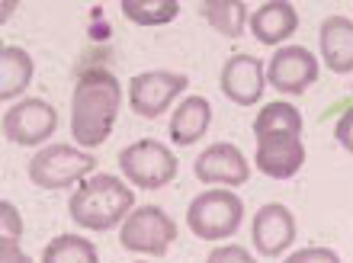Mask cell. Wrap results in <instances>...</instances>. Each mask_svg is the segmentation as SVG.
Here are the masks:
<instances>
[{"label":"cell","instance_id":"6da1fadb","mask_svg":"<svg viewBox=\"0 0 353 263\" xmlns=\"http://www.w3.org/2000/svg\"><path fill=\"white\" fill-rule=\"evenodd\" d=\"M122 109V84L106 67L81 71L71 94V138L77 148L93 151L112 135Z\"/></svg>","mask_w":353,"mask_h":263},{"label":"cell","instance_id":"7a4b0ae2","mask_svg":"<svg viewBox=\"0 0 353 263\" xmlns=\"http://www.w3.org/2000/svg\"><path fill=\"white\" fill-rule=\"evenodd\" d=\"M135 209V189L116 173H93L71 193L68 215L87 231H110Z\"/></svg>","mask_w":353,"mask_h":263},{"label":"cell","instance_id":"3957f363","mask_svg":"<svg viewBox=\"0 0 353 263\" xmlns=\"http://www.w3.org/2000/svg\"><path fill=\"white\" fill-rule=\"evenodd\" d=\"M93 170H97L93 151H84L77 145H46L32 154L26 173L39 189H71L93 177Z\"/></svg>","mask_w":353,"mask_h":263},{"label":"cell","instance_id":"277c9868","mask_svg":"<svg viewBox=\"0 0 353 263\" xmlns=\"http://www.w3.org/2000/svg\"><path fill=\"white\" fill-rule=\"evenodd\" d=\"M244 222V202L232 189H203L186 206V225L199 241H225Z\"/></svg>","mask_w":353,"mask_h":263},{"label":"cell","instance_id":"5b68a950","mask_svg":"<svg viewBox=\"0 0 353 263\" xmlns=\"http://www.w3.org/2000/svg\"><path fill=\"white\" fill-rule=\"evenodd\" d=\"M119 167L135 189H164L180 173V160L164 141L139 138L119 151Z\"/></svg>","mask_w":353,"mask_h":263},{"label":"cell","instance_id":"8992f818","mask_svg":"<svg viewBox=\"0 0 353 263\" xmlns=\"http://www.w3.org/2000/svg\"><path fill=\"white\" fill-rule=\"evenodd\" d=\"M174 241H176V225L161 206L132 209V215L122 222L119 244L125 251H132V254L164 257Z\"/></svg>","mask_w":353,"mask_h":263},{"label":"cell","instance_id":"52a82bcc","mask_svg":"<svg viewBox=\"0 0 353 263\" xmlns=\"http://www.w3.org/2000/svg\"><path fill=\"white\" fill-rule=\"evenodd\" d=\"M58 129V109L48 100L26 96L3 109V138L19 148H36L46 145Z\"/></svg>","mask_w":353,"mask_h":263},{"label":"cell","instance_id":"ba28073f","mask_svg":"<svg viewBox=\"0 0 353 263\" xmlns=\"http://www.w3.org/2000/svg\"><path fill=\"white\" fill-rule=\"evenodd\" d=\"M190 87L180 71H141L129 81V106L141 119H158L174 106V100Z\"/></svg>","mask_w":353,"mask_h":263},{"label":"cell","instance_id":"9c48e42d","mask_svg":"<svg viewBox=\"0 0 353 263\" xmlns=\"http://www.w3.org/2000/svg\"><path fill=\"white\" fill-rule=\"evenodd\" d=\"M321 65L305 45H283L267 61V84L286 96H302L318 81Z\"/></svg>","mask_w":353,"mask_h":263},{"label":"cell","instance_id":"30bf717a","mask_svg":"<svg viewBox=\"0 0 353 263\" xmlns=\"http://www.w3.org/2000/svg\"><path fill=\"white\" fill-rule=\"evenodd\" d=\"M193 173L205 187H244L251 180V164L232 141H215L193 160Z\"/></svg>","mask_w":353,"mask_h":263},{"label":"cell","instance_id":"8fae6325","mask_svg":"<svg viewBox=\"0 0 353 263\" xmlns=\"http://www.w3.org/2000/svg\"><path fill=\"white\" fill-rule=\"evenodd\" d=\"M296 215L289 212L283 202H267L257 209V215L251 222V241L254 251L261 257H279L296 244Z\"/></svg>","mask_w":353,"mask_h":263},{"label":"cell","instance_id":"7c38bea8","mask_svg":"<svg viewBox=\"0 0 353 263\" xmlns=\"http://www.w3.org/2000/svg\"><path fill=\"white\" fill-rule=\"evenodd\" d=\"M219 87L222 94L238 106H254L267 90V67H263L261 58L254 55H232L222 65V74H219Z\"/></svg>","mask_w":353,"mask_h":263},{"label":"cell","instance_id":"4fadbf2b","mask_svg":"<svg viewBox=\"0 0 353 263\" xmlns=\"http://www.w3.org/2000/svg\"><path fill=\"white\" fill-rule=\"evenodd\" d=\"M305 164L302 135H261L254 151V167L270 180H292Z\"/></svg>","mask_w":353,"mask_h":263},{"label":"cell","instance_id":"5bb4252c","mask_svg":"<svg viewBox=\"0 0 353 263\" xmlns=\"http://www.w3.org/2000/svg\"><path fill=\"white\" fill-rule=\"evenodd\" d=\"M251 36L261 42V45L276 48L283 45L289 36H296L299 29V10L289 3V0H267L251 13Z\"/></svg>","mask_w":353,"mask_h":263},{"label":"cell","instance_id":"9a60e30c","mask_svg":"<svg viewBox=\"0 0 353 263\" xmlns=\"http://www.w3.org/2000/svg\"><path fill=\"white\" fill-rule=\"evenodd\" d=\"M318 48H321V61L327 65V71L334 74H350L353 71V19L327 17L318 29Z\"/></svg>","mask_w":353,"mask_h":263},{"label":"cell","instance_id":"2e32d148","mask_svg":"<svg viewBox=\"0 0 353 263\" xmlns=\"http://www.w3.org/2000/svg\"><path fill=\"white\" fill-rule=\"evenodd\" d=\"M212 125V103L205 96H186L180 106H174V116H170V138L180 148H190L203 138Z\"/></svg>","mask_w":353,"mask_h":263},{"label":"cell","instance_id":"e0dca14e","mask_svg":"<svg viewBox=\"0 0 353 263\" xmlns=\"http://www.w3.org/2000/svg\"><path fill=\"white\" fill-rule=\"evenodd\" d=\"M32 74H36V65H32V55L26 48L3 45V52H0V96L10 106L17 103L19 94L32 84Z\"/></svg>","mask_w":353,"mask_h":263},{"label":"cell","instance_id":"ac0fdd59","mask_svg":"<svg viewBox=\"0 0 353 263\" xmlns=\"http://www.w3.org/2000/svg\"><path fill=\"white\" fill-rule=\"evenodd\" d=\"M199 17L225 39H241L248 23H251V13H248L244 0H203Z\"/></svg>","mask_w":353,"mask_h":263},{"label":"cell","instance_id":"d6986e66","mask_svg":"<svg viewBox=\"0 0 353 263\" xmlns=\"http://www.w3.org/2000/svg\"><path fill=\"white\" fill-rule=\"evenodd\" d=\"M305 123L292 103H267L254 119V135H302Z\"/></svg>","mask_w":353,"mask_h":263},{"label":"cell","instance_id":"ffe728a7","mask_svg":"<svg viewBox=\"0 0 353 263\" xmlns=\"http://www.w3.org/2000/svg\"><path fill=\"white\" fill-rule=\"evenodd\" d=\"M42 263H100L97 244L81 235H58L42 251Z\"/></svg>","mask_w":353,"mask_h":263},{"label":"cell","instance_id":"44dd1931","mask_svg":"<svg viewBox=\"0 0 353 263\" xmlns=\"http://www.w3.org/2000/svg\"><path fill=\"white\" fill-rule=\"evenodd\" d=\"M119 10L135 26H164V23L180 17L176 0H122Z\"/></svg>","mask_w":353,"mask_h":263},{"label":"cell","instance_id":"7402d4cb","mask_svg":"<svg viewBox=\"0 0 353 263\" xmlns=\"http://www.w3.org/2000/svg\"><path fill=\"white\" fill-rule=\"evenodd\" d=\"M0 218H3V231H0V241H23V218H19V209L3 199L0 202Z\"/></svg>","mask_w":353,"mask_h":263},{"label":"cell","instance_id":"603a6c76","mask_svg":"<svg viewBox=\"0 0 353 263\" xmlns=\"http://www.w3.org/2000/svg\"><path fill=\"white\" fill-rule=\"evenodd\" d=\"M283 263H341V257L331 247H302L296 254H289Z\"/></svg>","mask_w":353,"mask_h":263},{"label":"cell","instance_id":"cb8c5ba5","mask_svg":"<svg viewBox=\"0 0 353 263\" xmlns=\"http://www.w3.org/2000/svg\"><path fill=\"white\" fill-rule=\"evenodd\" d=\"M205 263H257V260H254L251 251H244L241 244H222L205 257Z\"/></svg>","mask_w":353,"mask_h":263},{"label":"cell","instance_id":"d4e9b609","mask_svg":"<svg viewBox=\"0 0 353 263\" xmlns=\"http://www.w3.org/2000/svg\"><path fill=\"white\" fill-rule=\"evenodd\" d=\"M334 138H337V145L347 151V154H353V106L347 109L341 119H337V125H334Z\"/></svg>","mask_w":353,"mask_h":263},{"label":"cell","instance_id":"484cf974","mask_svg":"<svg viewBox=\"0 0 353 263\" xmlns=\"http://www.w3.org/2000/svg\"><path fill=\"white\" fill-rule=\"evenodd\" d=\"M0 263H32V257L19 247V241H0Z\"/></svg>","mask_w":353,"mask_h":263},{"label":"cell","instance_id":"4316f807","mask_svg":"<svg viewBox=\"0 0 353 263\" xmlns=\"http://www.w3.org/2000/svg\"><path fill=\"white\" fill-rule=\"evenodd\" d=\"M135 263H145V260H135Z\"/></svg>","mask_w":353,"mask_h":263}]
</instances>
